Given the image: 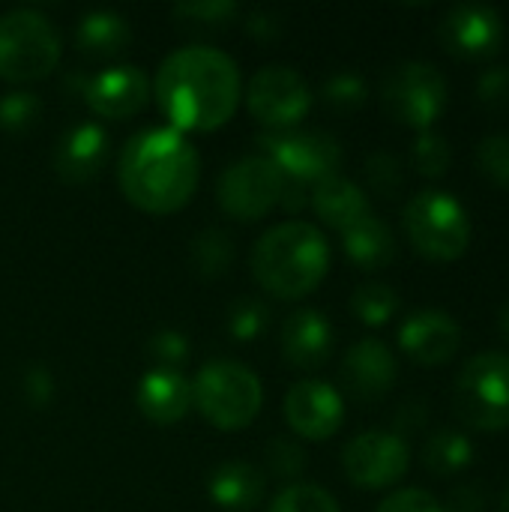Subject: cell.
Instances as JSON below:
<instances>
[{
  "mask_svg": "<svg viewBox=\"0 0 509 512\" xmlns=\"http://www.w3.org/2000/svg\"><path fill=\"white\" fill-rule=\"evenodd\" d=\"M153 96L171 129L183 135L213 132L225 126L240 105V69L222 48L186 45L159 63Z\"/></svg>",
  "mask_w": 509,
  "mask_h": 512,
  "instance_id": "obj_1",
  "label": "cell"
},
{
  "mask_svg": "<svg viewBox=\"0 0 509 512\" xmlns=\"http://www.w3.org/2000/svg\"><path fill=\"white\" fill-rule=\"evenodd\" d=\"M201 180V159L189 138L171 126H150L135 132L117 162V183L123 198L150 213L168 216L189 204Z\"/></svg>",
  "mask_w": 509,
  "mask_h": 512,
  "instance_id": "obj_2",
  "label": "cell"
},
{
  "mask_svg": "<svg viewBox=\"0 0 509 512\" xmlns=\"http://www.w3.org/2000/svg\"><path fill=\"white\" fill-rule=\"evenodd\" d=\"M330 270V243L312 222L288 219L252 246V276L276 300L309 297Z\"/></svg>",
  "mask_w": 509,
  "mask_h": 512,
  "instance_id": "obj_3",
  "label": "cell"
},
{
  "mask_svg": "<svg viewBox=\"0 0 509 512\" xmlns=\"http://www.w3.org/2000/svg\"><path fill=\"white\" fill-rule=\"evenodd\" d=\"M195 411L219 432L246 429L264 405L261 378L237 360H207L192 381Z\"/></svg>",
  "mask_w": 509,
  "mask_h": 512,
  "instance_id": "obj_4",
  "label": "cell"
},
{
  "mask_svg": "<svg viewBox=\"0 0 509 512\" xmlns=\"http://www.w3.org/2000/svg\"><path fill=\"white\" fill-rule=\"evenodd\" d=\"M63 39L54 21L33 9L15 6L0 15V78L30 84L51 75L60 63Z\"/></svg>",
  "mask_w": 509,
  "mask_h": 512,
  "instance_id": "obj_5",
  "label": "cell"
},
{
  "mask_svg": "<svg viewBox=\"0 0 509 512\" xmlns=\"http://www.w3.org/2000/svg\"><path fill=\"white\" fill-rule=\"evenodd\" d=\"M411 246L429 261H459L471 246V219L444 189L417 192L402 213Z\"/></svg>",
  "mask_w": 509,
  "mask_h": 512,
  "instance_id": "obj_6",
  "label": "cell"
},
{
  "mask_svg": "<svg viewBox=\"0 0 509 512\" xmlns=\"http://www.w3.org/2000/svg\"><path fill=\"white\" fill-rule=\"evenodd\" d=\"M453 408L459 420L477 432L509 429V354L483 351L471 357L453 384Z\"/></svg>",
  "mask_w": 509,
  "mask_h": 512,
  "instance_id": "obj_7",
  "label": "cell"
},
{
  "mask_svg": "<svg viewBox=\"0 0 509 512\" xmlns=\"http://www.w3.org/2000/svg\"><path fill=\"white\" fill-rule=\"evenodd\" d=\"M381 102L393 120L426 132L447 108V81L435 63L402 60L384 75Z\"/></svg>",
  "mask_w": 509,
  "mask_h": 512,
  "instance_id": "obj_8",
  "label": "cell"
},
{
  "mask_svg": "<svg viewBox=\"0 0 509 512\" xmlns=\"http://www.w3.org/2000/svg\"><path fill=\"white\" fill-rule=\"evenodd\" d=\"M258 156L270 159L288 180L315 186L318 180L339 174L342 165V144L336 135L324 129H282V132H261L255 138Z\"/></svg>",
  "mask_w": 509,
  "mask_h": 512,
  "instance_id": "obj_9",
  "label": "cell"
},
{
  "mask_svg": "<svg viewBox=\"0 0 509 512\" xmlns=\"http://www.w3.org/2000/svg\"><path fill=\"white\" fill-rule=\"evenodd\" d=\"M285 174L264 156L234 159L216 180L219 207L237 222H258L279 207Z\"/></svg>",
  "mask_w": 509,
  "mask_h": 512,
  "instance_id": "obj_10",
  "label": "cell"
},
{
  "mask_svg": "<svg viewBox=\"0 0 509 512\" xmlns=\"http://www.w3.org/2000/svg\"><path fill=\"white\" fill-rule=\"evenodd\" d=\"M312 102V87L294 66H261L246 84V108L261 126H267V132L297 129Z\"/></svg>",
  "mask_w": 509,
  "mask_h": 512,
  "instance_id": "obj_11",
  "label": "cell"
},
{
  "mask_svg": "<svg viewBox=\"0 0 509 512\" xmlns=\"http://www.w3.org/2000/svg\"><path fill=\"white\" fill-rule=\"evenodd\" d=\"M411 465V447L405 438L387 429H372L357 438H351L342 450V468L345 477L357 489H390L396 486Z\"/></svg>",
  "mask_w": 509,
  "mask_h": 512,
  "instance_id": "obj_12",
  "label": "cell"
},
{
  "mask_svg": "<svg viewBox=\"0 0 509 512\" xmlns=\"http://www.w3.org/2000/svg\"><path fill=\"white\" fill-rule=\"evenodd\" d=\"M438 39L459 60H486L504 42V18L489 3H456L444 12Z\"/></svg>",
  "mask_w": 509,
  "mask_h": 512,
  "instance_id": "obj_13",
  "label": "cell"
},
{
  "mask_svg": "<svg viewBox=\"0 0 509 512\" xmlns=\"http://www.w3.org/2000/svg\"><path fill=\"white\" fill-rule=\"evenodd\" d=\"M285 423L294 435L306 441H327L333 438L345 423V402L342 393L318 378L297 381L285 393Z\"/></svg>",
  "mask_w": 509,
  "mask_h": 512,
  "instance_id": "obj_14",
  "label": "cell"
},
{
  "mask_svg": "<svg viewBox=\"0 0 509 512\" xmlns=\"http://www.w3.org/2000/svg\"><path fill=\"white\" fill-rule=\"evenodd\" d=\"M150 99V81L141 66L117 63L84 81V102L102 120H129Z\"/></svg>",
  "mask_w": 509,
  "mask_h": 512,
  "instance_id": "obj_15",
  "label": "cell"
},
{
  "mask_svg": "<svg viewBox=\"0 0 509 512\" xmlns=\"http://www.w3.org/2000/svg\"><path fill=\"white\" fill-rule=\"evenodd\" d=\"M339 375H342L345 390L357 402H378L393 390L399 378V363H396V354L381 339L369 336V339L354 342L345 351Z\"/></svg>",
  "mask_w": 509,
  "mask_h": 512,
  "instance_id": "obj_16",
  "label": "cell"
},
{
  "mask_svg": "<svg viewBox=\"0 0 509 512\" xmlns=\"http://www.w3.org/2000/svg\"><path fill=\"white\" fill-rule=\"evenodd\" d=\"M462 330L444 309H417L399 327V348L420 366H441L456 357Z\"/></svg>",
  "mask_w": 509,
  "mask_h": 512,
  "instance_id": "obj_17",
  "label": "cell"
},
{
  "mask_svg": "<svg viewBox=\"0 0 509 512\" xmlns=\"http://www.w3.org/2000/svg\"><path fill=\"white\" fill-rule=\"evenodd\" d=\"M108 132L99 126V123H75L69 126L57 147H54V174L63 180V183H90L108 162Z\"/></svg>",
  "mask_w": 509,
  "mask_h": 512,
  "instance_id": "obj_18",
  "label": "cell"
},
{
  "mask_svg": "<svg viewBox=\"0 0 509 512\" xmlns=\"http://www.w3.org/2000/svg\"><path fill=\"white\" fill-rule=\"evenodd\" d=\"M333 354V324L318 309H297L282 324V357L300 372L321 369Z\"/></svg>",
  "mask_w": 509,
  "mask_h": 512,
  "instance_id": "obj_19",
  "label": "cell"
},
{
  "mask_svg": "<svg viewBox=\"0 0 509 512\" xmlns=\"http://www.w3.org/2000/svg\"><path fill=\"white\" fill-rule=\"evenodd\" d=\"M138 411L156 423V426H174L180 423L192 408V381L177 369H159L141 375L135 390Z\"/></svg>",
  "mask_w": 509,
  "mask_h": 512,
  "instance_id": "obj_20",
  "label": "cell"
},
{
  "mask_svg": "<svg viewBox=\"0 0 509 512\" xmlns=\"http://www.w3.org/2000/svg\"><path fill=\"white\" fill-rule=\"evenodd\" d=\"M207 492L216 507L228 512H252L264 504L267 495V477L261 468L243 459L222 462L207 477Z\"/></svg>",
  "mask_w": 509,
  "mask_h": 512,
  "instance_id": "obj_21",
  "label": "cell"
},
{
  "mask_svg": "<svg viewBox=\"0 0 509 512\" xmlns=\"http://www.w3.org/2000/svg\"><path fill=\"white\" fill-rule=\"evenodd\" d=\"M309 204L315 207L318 219L336 231H345L372 213L369 195L354 180H348L342 174H330V177L318 180L309 192Z\"/></svg>",
  "mask_w": 509,
  "mask_h": 512,
  "instance_id": "obj_22",
  "label": "cell"
},
{
  "mask_svg": "<svg viewBox=\"0 0 509 512\" xmlns=\"http://www.w3.org/2000/svg\"><path fill=\"white\" fill-rule=\"evenodd\" d=\"M132 42L129 21L114 9H90L75 24V45L84 57H117Z\"/></svg>",
  "mask_w": 509,
  "mask_h": 512,
  "instance_id": "obj_23",
  "label": "cell"
},
{
  "mask_svg": "<svg viewBox=\"0 0 509 512\" xmlns=\"http://www.w3.org/2000/svg\"><path fill=\"white\" fill-rule=\"evenodd\" d=\"M342 249L360 270H381L396 258V237L384 219L369 213L342 231Z\"/></svg>",
  "mask_w": 509,
  "mask_h": 512,
  "instance_id": "obj_24",
  "label": "cell"
},
{
  "mask_svg": "<svg viewBox=\"0 0 509 512\" xmlns=\"http://www.w3.org/2000/svg\"><path fill=\"white\" fill-rule=\"evenodd\" d=\"M474 462V444L468 435L453 429H438L423 444V465L435 477H456Z\"/></svg>",
  "mask_w": 509,
  "mask_h": 512,
  "instance_id": "obj_25",
  "label": "cell"
},
{
  "mask_svg": "<svg viewBox=\"0 0 509 512\" xmlns=\"http://www.w3.org/2000/svg\"><path fill=\"white\" fill-rule=\"evenodd\" d=\"M189 258L201 279H219L234 264V240L222 228H204L192 237Z\"/></svg>",
  "mask_w": 509,
  "mask_h": 512,
  "instance_id": "obj_26",
  "label": "cell"
},
{
  "mask_svg": "<svg viewBox=\"0 0 509 512\" xmlns=\"http://www.w3.org/2000/svg\"><path fill=\"white\" fill-rule=\"evenodd\" d=\"M351 312L366 327H384L399 312V294L384 282H366L351 294Z\"/></svg>",
  "mask_w": 509,
  "mask_h": 512,
  "instance_id": "obj_27",
  "label": "cell"
},
{
  "mask_svg": "<svg viewBox=\"0 0 509 512\" xmlns=\"http://www.w3.org/2000/svg\"><path fill=\"white\" fill-rule=\"evenodd\" d=\"M321 99L327 108L333 111H357L366 105L369 99V87H366V78L354 69H342V72H333L324 84H321Z\"/></svg>",
  "mask_w": 509,
  "mask_h": 512,
  "instance_id": "obj_28",
  "label": "cell"
},
{
  "mask_svg": "<svg viewBox=\"0 0 509 512\" xmlns=\"http://www.w3.org/2000/svg\"><path fill=\"white\" fill-rule=\"evenodd\" d=\"M42 117V99L30 90H9L0 96V129L9 135L30 132Z\"/></svg>",
  "mask_w": 509,
  "mask_h": 512,
  "instance_id": "obj_29",
  "label": "cell"
},
{
  "mask_svg": "<svg viewBox=\"0 0 509 512\" xmlns=\"http://www.w3.org/2000/svg\"><path fill=\"white\" fill-rule=\"evenodd\" d=\"M270 327V309L258 297H237L228 309V333L237 342H255Z\"/></svg>",
  "mask_w": 509,
  "mask_h": 512,
  "instance_id": "obj_30",
  "label": "cell"
},
{
  "mask_svg": "<svg viewBox=\"0 0 509 512\" xmlns=\"http://www.w3.org/2000/svg\"><path fill=\"white\" fill-rule=\"evenodd\" d=\"M270 512H342L336 498L321 489V486H312V483H291L285 486L273 504Z\"/></svg>",
  "mask_w": 509,
  "mask_h": 512,
  "instance_id": "obj_31",
  "label": "cell"
},
{
  "mask_svg": "<svg viewBox=\"0 0 509 512\" xmlns=\"http://www.w3.org/2000/svg\"><path fill=\"white\" fill-rule=\"evenodd\" d=\"M411 159H414V168L429 177V180H438L450 171V162H453V150H450V141L432 129L426 132H417V141H414V150H411Z\"/></svg>",
  "mask_w": 509,
  "mask_h": 512,
  "instance_id": "obj_32",
  "label": "cell"
},
{
  "mask_svg": "<svg viewBox=\"0 0 509 512\" xmlns=\"http://www.w3.org/2000/svg\"><path fill=\"white\" fill-rule=\"evenodd\" d=\"M264 456H267V468L276 480H300L303 471H306V450L294 441V438H285V435H276L267 441L264 447Z\"/></svg>",
  "mask_w": 509,
  "mask_h": 512,
  "instance_id": "obj_33",
  "label": "cell"
},
{
  "mask_svg": "<svg viewBox=\"0 0 509 512\" xmlns=\"http://www.w3.org/2000/svg\"><path fill=\"white\" fill-rule=\"evenodd\" d=\"M477 168L489 183L509 189V132L486 135L477 144Z\"/></svg>",
  "mask_w": 509,
  "mask_h": 512,
  "instance_id": "obj_34",
  "label": "cell"
},
{
  "mask_svg": "<svg viewBox=\"0 0 509 512\" xmlns=\"http://www.w3.org/2000/svg\"><path fill=\"white\" fill-rule=\"evenodd\" d=\"M366 183L375 195L381 198H396L405 186V171H402V162L393 156V153H372L366 159Z\"/></svg>",
  "mask_w": 509,
  "mask_h": 512,
  "instance_id": "obj_35",
  "label": "cell"
},
{
  "mask_svg": "<svg viewBox=\"0 0 509 512\" xmlns=\"http://www.w3.org/2000/svg\"><path fill=\"white\" fill-rule=\"evenodd\" d=\"M171 15L186 21V24H207V27H222L231 18L240 15V6L234 0H183L171 6Z\"/></svg>",
  "mask_w": 509,
  "mask_h": 512,
  "instance_id": "obj_36",
  "label": "cell"
},
{
  "mask_svg": "<svg viewBox=\"0 0 509 512\" xmlns=\"http://www.w3.org/2000/svg\"><path fill=\"white\" fill-rule=\"evenodd\" d=\"M147 354L153 357V363L159 369H177L186 363L189 357V339L180 330H156L147 339Z\"/></svg>",
  "mask_w": 509,
  "mask_h": 512,
  "instance_id": "obj_37",
  "label": "cell"
},
{
  "mask_svg": "<svg viewBox=\"0 0 509 512\" xmlns=\"http://www.w3.org/2000/svg\"><path fill=\"white\" fill-rule=\"evenodd\" d=\"M477 99L495 114L509 111V66H489L477 78Z\"/></svg>",
  "mask_w": 509,
  "mask_h": 512,
  "instance_id": "obj_38",
  "label": "cell"
},
{
  "mask_svg": "<svg viewBox=\"0 0 509 512\" xmlns=\"http://www.w3.org/2000/svg\"><path fill=\"white\" fill-rule=\"evenodd\" d=\"M375 512H447L444 510V504L435 498V495H429V492H423V489H399V492H393V495H387Z\"/></svg>",
  "mask_w": 509,
  "mask_h": 512,
  "instance_id": "obj_39",
  "label": "cell"
},
{
  "mask_svg": "<svg viewBox=\"0 0 509 512\" xmlns=\"http://www.w3.org/2000/svg\"><path fill=\"white\" fill-rule=\"evenodd\" d=\"M21 390H24V399H27L33 408H45V405L54 399V375H51L45 366H30V369L24 372Z\"/></svg>",
  "mask_w": 509,
  "mask_h": 512,
  "instance_id": "obj_40",
  "label": "cell"
},
{
  "mask_svg": "<svg viewBox=\"0 0 509 512\" xmlns=\"http://www.w3.org/2000/svg\"><path fill=\"white\" fill-rule=\"evenodd\" d=\"M243 27L249 36L261 39V42H273L279 33H282V24H279V15L270 12V9H255L243 18Z\"/></svg>",
  "mask_w": 509,
  "mask_h": 512,
  "instance_id": "obj_41",
  "label": "cell"
},
{
  "mask_svg": "<svg viewBox=\"0 0 509 512\" xmlns=\"http://www.w3.org/2000/svg\"><path fill=\"white\" fill-rule=\"evenodd\" d=\"M447 512H483L486 510V492L480 483H462L459 489H453L450 501H447Z\"/></svg>",
  "mask_w": 509,
  "mask_h": 512,
  "instance_id": "obj_42",
  "label": "cell"
},
{
  "mask_svg": "<svg viewBox=\"0 0 509 512\" xmlns=\"http://www.w3.org/2000/svg\"><path fill=\"white\" fill-rule=\"evenodd\" d=\"M426 420H429V411H426V402H405L399 411H396V420H393V432L399 435V438H405V435H411V432H417V429H423L426 426Z\"/></svg>",
  "mask_w": 509,
  "mask_h": 512,
  "instance_id": "obj_43",
  "label": "cell"
},
{
  "mask_svg": "<svg viewBox=\"0 0 509 512\" xmlns=\"http://www.w3.org/2000/svg\"><path fill=\"white\" fill-rule=\"evenodd\" d=\"M498 330H501L504 342H509V300L501 306V312H498Z\"/></svg>",
  "mask_w": 509,
  "mask_h": 512,
  "instance_id": "obj_44",
  "label": "cell"
},
{
  "mask_svg": "<svg viewBox=\"0 0 509 512\" xmlns=\"http://www.w3.org/2000/svg\"><path fill=\"white\" fill-rule=\"evenodd\" d=\"M498 512H509V489L501 495V504H498Z\"/></svg>",
  "mask_w": 509,
  "mask_h": 512,
  "instance_id": "obj_45",
  "label": "cell"
}]
</instances>
